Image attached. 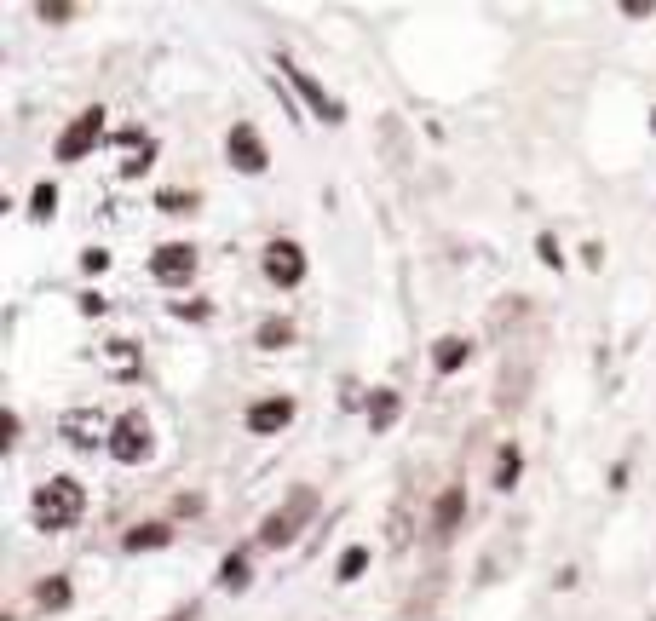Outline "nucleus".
<instances>
[{"mask_svg": "<svg viewBox=\"0 0 656 621\" xmlns=\"http://www.w3.org/2000/svg\"><path fill=\"white\" fill-rule=\"evenodd\" d=\"M81 512H87V495L75 478H47L35 489V524L41 529H70Z\"/></svg>", "mask_w": 656, "mask_h": 621, "instance_id": "nucleus-1", "label": "nucleus"}, {"mask_svg": "<svg viewBox=\"0 0 656 621\" xmlns=\"http://www.w3.org/2000/svg\"><path fill=\"white\" fill-rule=\"evenodd\" d=\"M311 518H317V495H311V489H294V495H288V501H282L265 524H259V547H271V552L294 547V535H300Z\"/></svg>", "mask_w": 656, "mask_h": 621, "instance_id": "nucleus-2", "label": "nucleus"}, {"mask_svg": "<svg viewBox=\"0 0 656 621\" xmlns=\"http://www.w3.org/2000/svg\"><path fill=\"white\" fill-rule=\"evenodd\" d=\"M110 455H116L121 466H139V460L156 455V432H150V420H144L139 409L116 414V426H110Z\"/></svg>", "mask_w": 656, "mask_h": 621, "instance_id": "nucleus-3", "label": "nucleus"}, {"mask_svg": "<svg viewBox=\"0 0 656 621\" xmlns=\"http://www.w3.org/2000/svg\"><path fill=\"white\" fill-rule=\"evenodd\" d=\"M98 144H104V110H81L70 121V127H64V133H58V144H52V156L58 161H81V156H93Z\"/></svg>", "mask_w": 656, "mask_h": 621, "instance_id": "nucleus-4", "label": "nucleus"}, {"mask_svg": "<svg viewBox=\"0 0 656 621\" xmlns=\"http://www.w3.org/2000/svg\"><path fill=\"white\" fill-rule=\"evenodd\" d=\"M150 276L162 288H185L190 276H196V248L190 242H162V248L150 253Z\"/></svg>", "mask_w": 656, "mask_h": 621, "instance_id": "nucleus-5", "label": "nucleus"}, {"mask_svg": "<svg viewBox=\"0 0 656 621\" xmlns=\"http://www.w3.org/2000/svg\"><path fill=\"white\" fill-rule=\"evenodd\" d=\"M259 265H265V276H271L277 288H294V282H305V253H300V242H265Z\"/></svg>", "mask_w": 656, "mask_h": 621, "instance_id": "nucleus-6", "label": "nucleus"}, {"mask_svg": "<svg viewBox=\"0 0 656 621\" xmlns=\"http://www.w3.org/2000/svg\"><path fill=\"white\" fill-rule=\"evenodd\" d=\"M225 156H231L236 173H265L271 167V156H265V144H259V133L248 121H236L231 133H225Z\"/></svg>", "mask_w": 656, "mask_h": 621, "instance_id": "nucleus-7", "label": "nucleus"}, {"mask_svg": "<svg viewBox=\"0 0 656 621\" xmlns=\"http://www.w3.org/2000/svg\"><path fill=\"white\" fill-rule=\"evenodd\" d=\"M277 69L288 75V87H294L305 104H311V115H323V121H346V110H340V104H334V98L323 92V81H311V75H305L294 58H277Z\"/></svg>", "mask_w": 656, "mask_h": 621, "instance_id": "nucleus-8", "label": "nucleus"}, {"mask_svg": "<svg viewBox=\"0 0 656 621\" xmlns=\"http://www.w3.org/2000/svg\"><path fill=\"white\" fill-rule=\"evenodd\" d=\"M58 432L70 437L75 449H87V455H93V449H110V437H104V420H98L93 409H70L64 420H58Z\"/></svg>", "mask_w": 656, "mask_h": 621, "instance_id": "nucleus-9", "label": "nucleus"}, {"mask_svg": "<svg viewBox=\"0 0 656 621\" xmlns=\"http://www.w3.org/2000/svg\"><path fill=\"white\" fill-rule=\"evenodd\" d=\"M248 432H259V437H271V432H282L288 420H294V397H259V403H248Z\"/></svg>", "mask_w": 656, "mask_h": 621, "instance_id": "nucleus-10", "label": "nucleus"}, {"mask_svg": "<svg viewBox=\"0 0 656 621\" xmlns=\"http://www.w3.org/2000/svg\"><path fill=\"white\" fill-rule=\"evenodd\" d=\"M467 357H472V340H461V334H444V340L432 345V368H438V374L467 368Z\"/></svg>", "mask_w": 656, "mask_h": 621, "instance_id": "nucleus-11", "label": "nucleus"}, {"mask_svg": "<svg viewBox=\"0 0 656 621\" xmlns=\"http://www.w3.org/2000/svg\"><path fill=\"white\" fill-rule=\"evenodd\" d=\"M173 541V529L167 524H133L127 529V552H162Z\"/></svg>", "mask_w": 656, "mask_h": 621, "instance_id": "nucleus-12", "label": "nucleus"}, {"mask_svg": "<svg viewBox=\"0 0 656 621\" xmlns=\"http://www.w3.org/2000/svg\"><path fill=\"white\" fill-rule=\"evenodd\" d=\"M219 587H225V593H242V587H248V552H231V558L219 564Z\"/></svg>", "mask_w": 656, "mask_h": 621, "instance_id": "nucleus-13", "label": "nucleus"}, {"mask_svg": "<svg viewBox=\"0 0 656 621\" xmlns=\"http://www.w3.org/2000/svg\"><path fill=\"white\" fill-rule=\"evenodd\" d=\"M35 604H41V610H64V604H70V581H64V575H47V581L35 587Z\"/></svg>", "mask_w": 656, "mask_h": 621, "instance_id": "nucleus-14", "label": "nucleus"}, {"mask_svg": "<svg viewBox=\"0 0 656 621\" xmlns=\"http://www.w3.org/2000/svg\"><path fill=\"white\" fill-rule=\"evenodd\" d=\"M467 518V501H461V489H444V501H438V535H449V529Z\"/></svg>", "mask_w": 656, "mask_h": 621, "instance_id": "nucleus-15", "label": "nucleus"}, {"mask_svg": "<svg viewBox=\"0 0 656 621\" xmlns=\"http://www.w3.org/2000/svg\"><path fill=\"white\" fill-rule=\"evenodd\" d=\"M369 403H375V409H369V426H375V432H386V426L398 420V391H375Z\"/></svg>", "mask_w": 656, "mask_h": 621, "instance_id": "nucleus-16", "label": "nucleus"}, {"mask_svg": "<svg viewBox=\"0 0 656 621\" xmlns=\"http://www.w3.org/2000/svg\"><path fill=\"white\" fill-rule=\"evenodd\" d=\"M52 207H58V184H35V196H29V213H35V219H52Z\"/></svg>", "mask_w": 656, "mask_h": 621, "instance_id": "nucleus-17", "label": "nucleus"}, {"mask_svg": "<svg viewBox=\"0 0 656 621\" xmlns=\"http://www.w3.org/2000/svg\"><path fill=\"white\" fill-rule=\"evenodd\" d=\"M513 483H518V449L507 443V449H501V460H495V489H513Z\"/></svg>", "mask_w": 656, "mask_h": 621, "instance_id": "nucleus-18", "label": "nucleus"}, {"mask_svg": "<svg viewBox=\"0 0 656 621\" xmlns=\"http://www.w3.org/2000/svg\"><path fill=\"white\" fill-rule=\"evenodd\" d=\"M363 570H369V547H352L346 558H340V570H334V575H340V581H357Z\"/></svg>", "mask_w": 656, "mask_h": 621, "instance_id": "nucleus-19", "label": "nucleus"}, {"mask_svg": "<svg viewBox=\"0 0 656 621\" xmlns=\"http://www.w3.org/2000/svg\"><path fill=\"white\" fill-rule=\"evenodd\" d=\"M294 340V322H265V328H259V345H265V351H271V345H288Z\"/></svg>", "mask_w": 656, "mask_h": 621, "instance_id": "nucleus-20", "label": "nucleus"}, {"mask_svg": "<svg viewBox=\"0 0 656 621\" xmlns=\"http://www.w3.org/2000/svg\"><path fill=\"white\" fill-rule=\"evenodd\" d=\"M173 317H190V322H208V317H213V305H208V299H185V305H179V311H173Z\"/></svg>", "mask_w": 656, "mask_h": 621, "instance_id": "nucleus-21", "label": "nucleus"}, {"mask_svg": "<svg viewBox=\"0 0 656 621\" xmlns=\"http://www.w3.org/2000/svg\"><path fill=\"white\" fill-rule=\"evenodd\" d=\"M110 368H116V374H133V345H110Z\"/></svg>", "mask_w": 656, "mask_h": 621, "instance_id": "nucleus-22", "label": "nucleus"}, {"mask_svg": "<svg viewBox=\"0 0 656 621\" xmlns=\"http://www.w3.org/2000/svg\"><path fill=\"white\" fill-rule=\"evenodd\" d=\"M81 271H110V253H104V248H87V253H81Z\"/></svg>", "mask_w": 656, "mask_h": 621, "instance_id": "nucleus-23", "label": "nucleus"}, {"mask_svg": "<svg viewBox=\"0 0 656 621\" xmlns=\"http://www.w3.org/2000/svg\"><path fill=\"white\" fill-rule=\"evenodd\" d=\"M536 253L547 259V265H553V271L564 265V253H559V242H553V236H536Z\"/></svg>", "mask_w": 656, "mask_h": 621, "instance_id": "nucleus-24", "label": "nucleus"}, {"mask_svg": "<svg viewBox=\"0 0 656 621\" xmlns=\"http://www.w3.org/2000/svg\"><path fill=\"white\" fill-rule=\"evenodd\" d=\"M162 207L167 213H179V207H196V196H190V190H162Z\"/></svg>", "mask_w": 656, "mask_h": 621, "instance_id": "nucleus-25", "label": "nucleus"}, {"mask_svg": "<svg viewBox=\"0 0 656 621\" xmlns=\"http://www.w3.org/2000/svg\"><path fill=\"white\" fill-rule=\"evenodd\" d=\"M616 6H622L628 18H651V12H656V0H616Z\"/></svg>", "mask_w": 656, "mask_h": 621, "instance_id": "nucleus-26", "label": "nucleus"}, {"mask_svg": "<svg viewBox=\"0 0 656 621\" xmlns=\"http://www.w3.org/2000/svg\"><path fill=\"white\" fill-rule=\"evenodd\" d=\"M41 12L47 18H70V0H41Z\"/></svg>", "mask_w": 656, "mask_h": 621, "instance_id": "nucleus-27", "label": "nucleus"}, {"mask_svg": "<svg viewBox=\"0 0 656 621\" xmlns=\"http://www.w3.org/2000/svg\"><path fill=\"white\" fill-rule=\"evenodd\" d=\"M651 133H656V115H651Z\"/></svg>", "mask_w": 656, "mask_h": 621, "instance_id": "nucleus-28", "label": "nucleus"}]
</instances>
